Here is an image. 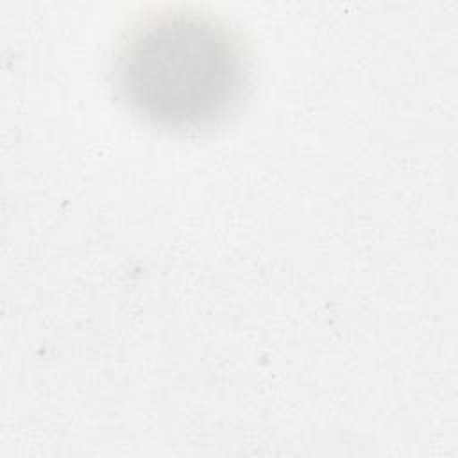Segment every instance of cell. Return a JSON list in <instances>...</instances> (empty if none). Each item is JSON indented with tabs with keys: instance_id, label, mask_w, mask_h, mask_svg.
<instances>
[{
	"instance_id": "cell-1",
	"label": "cell",
	"mask_w": 458,
	"mask_h": 458,
	"mask_svg": "<svg viewBox=\"0 0 458 458\" xmlns=\"http://www.w3.org/2000/svg\"><path fill=\"white\" fill-rule=\"evenodd\" d=\"M113 84L141 122L197 134L225 123L242 107L250 59L225 21L170 7L143 16L123 34L114 50Z\"/></svg>"
}]
</instances>
